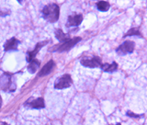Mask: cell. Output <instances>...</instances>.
<instances>
[{"label": "cell", "instance_id": "1", "mask_svg": "<svg viewBox=\"0 0 147 125\" xmlns=\"http://www.w3.org/2000/svg\"><path fill=\"white\" fill-rule=\"evenodd\" d=\"M41 12H42V16L46 20L51 23H54L59 18L60 8L58 7V5L52 3L45 6Z\"/></svg>", "mask_w": 147, "mask_h": 125}, {"label": "cell", "instance_id": "2", "mask_svg": "<svg viewBox=\"0 0 147 125\" xmlns=\"http://www.w3.org/2000/svg\"><path fill=\"white\" fill-rule=\"evenodd\" d=\"M0 89L5 92H13L16 90V83L10 74H4L0 76Z\"/></svg>", "mask_w": 147, "mask_h": 125}, {"label": "cell", "instance_id": "3", "mask_svg": "<svg viewBox=\"0 0 147 125\" xmlns=\"http://www.w3.org/2000/svg\"><path fill=\"white\" fill-rule=\"evenodd\" d=\"M135 49V43L131 41H125L123 43L117 48L116 52L119 55H126L129 53H133Z\"/></svg>", "mask_w": 147, "mask_h": 125}, {"label": "cell", "instance_id": "4", "mask_svg": "<svg viewBox=\"0 0 147 125\" xmlns=\"http://www.w3.org/2000/svg\"><path fill=\"white\" fill-rule=\"evenodd\" d=\"M81 41V38L79 37H75V38H72L70 40H68L65 43H61L59 46L54 48V51L55 52H58V53H62V52H67L69 51L71 48H73L74 46H75L78 41Z\"/></svg>", "mask_w": 147, "mask_h": 125}, {"label": "cell", "instance_id": "5", "mask_svg": "<svg viewBox=\"0 0 147 125\" xmlns=\"http://www.w3.org/2000/svg\"><path fill=\"white\" fill-rule=\"evenodd\" d=\"M72 85V78L70 75H63L61 77H59L57 81L55 82L54 87L56 89H67Z\"/></svg>", "mask_w": 147, "mask_h": 125}, {"label": "cell", "instance_id": "6", "mask_svg": "<svg viewBox=\"0 0 147 125\" xmlns=\"http://www.w3.org/2000/svg\"><path fill=\"white\" fill-rule=\"evenodd\" d=\"M81 64L86 67L94 68V67H100L102 66L101 59L99 57H92V58H83L81 60Z\"/></svg>", "mask_w": 147, "mask_h": 125}, {"label": "cell", "instance_id": "7", "mask_svg": "<svg viewBox=\"0 0 147 125\" xmlns=\"http://www.w3.org/2000/svg\"><path fill=\"white\" fill-rule=\"evenodd\" d=\"M83 20V16L81 14H73L68 17L67 20V27H74V26H78Z\"/></svg>", "mask_w": 147, "mask_h": 125}, {"label": "cell", "instance_id": "8", "mask_svg": "<svg viewBox=\"0 0 147 125\" xmlns=\"http://www.w3.org/2000/svg\"><path fill=\"white\" fill-rule=\"evenodd\" d=\"M46 43H48V41H42V43H37L36 47H35V49H34L33 51H31V52H28V53H27V61H28V62H31L32 60H34V59H35V56H36V54L38 53V52H39V50H40L41 47H43V46H44Z\"/></svg>", "mask_w": 147, "mask_h": 125}, {"label": "cell", "instance_id": "9", "mask_svg": "<svg viewBox=\"0 0 147 125\" xmlns=\"http://www.w3.org/2000/svg\"><path fill=\"white\" fill-rule=\"evenodd\" d=\"M20 44V41L17 40L16 38H12L8 40L4 45V50L5 51H17L18 46Z\"/></svg>", "mask_w": 147, "mask_h": 125}, {"label": "cell", "instance_id": "10", "mask_svg": "<svg viewBox=\"0 0 147 125\" xmlns=\"http://www.w3.org/2000/svg\"><path fill=\"white\" fill-rule=\"evenodd\" d=\"M26 106H29L32 109H42L45 107V104L42 98H38L32 101H28L26 102Z\"/></svg>", "mask_w": 147, "mask_h": 125}, {"label": "cell", "instance_id": "11", "mask_svg": "<svg viewBox=\"0 0 147 125\" xmlns=\"http://www.w3.org/2000/svg\"><path fill=\"white\" fill-rule=\"evenodd\" d=\"M54 66H55L54 62L53 61V60H51V61H49L42 68H41V70L40 71L38 76H44L49 75V74L53 71Z\"/></svg>", "mask_w": 147, "mask_h": 125}, {"label": "cell", "instance_id": "12", "mask_svg": "<svg viewBox=\"0 0 147 125\" xmlns=\"http://www.w3.org/2000/svg\"><path fill=\"white\" fill-rule=\"evenodd\" d=\"M101 69L104 72H108V73H112L117 71L118 69V64L116 62H113L112 64H102V66H100Z\"/></svg>", "mask_w": 147, "mask_h": 125}, {"label": "cell", "instance_id": "13", "mask_svg": "<svg viewBox=\"0 0 147 125\" xmlns=\"http://www.w3.org/2000/svg\"><path fill=\"white\" fill-rule=\"evenodd\" d=\"M55 36H56V38L61 41V43H65V41H67L68 40H70V38H69V35L64 33V32L61 30V29H58L56 30V31H55Z\"/></svg>", "mask_w": 147, "mask_h": 125}, {"label": "cell", "instance_id": "14", "mask_svg": "<svg viewBox=\"0 0 147 125\" xmlns=\"http://www.w3.org/2000/svg\"><path fill=\"white\" fill-rule=\"evenodd\" d=\"M39 66H40V62L37 61L36 59H34V60H32L31 62H30L29 66H28V71L30 74H34L37 71V69L39 68Z\"/></svg>", "mask_w": 147, "mask_h": 125}, {"label": "cell", "instance_id": "15", "mask_svg": "<svg viewBox=\"0 0 147 125\" xmlns=\"http://www.w3.org/2000/svg\"><path fill=\"white\" fill-rule=\"evenodd\" d=\"M109 3L107 2V1H99L96 3V7H98V9L99 11H108L109 8Z\"/></svg>", "mask_w": 147, "mask_h": 125}, {"label": "cell", "instance_id": "16", "mask_svg": "<svg viewBox=\"0 0 147 125\" xmlns=\"http://www.w3.org/2000/svg\"><path fill=\"white\" fill-rule=\"evenodd\" d=\"M134 35L142 37V34H141V32H140V30L138 29V28H132V29H131L125 35H124V37H127V36H134Z\"/></svg>", "mask_w": 147, "mask_h": 125}, {"label": "cell", "instance_id": "17", "mask_svg": "<svg viewBox=\"0 0 147 125\" xmlns=\"http://www.w3.org/2000/svg\"><path fill=\"white\" fill-rule=\"evenodd\" d=\"M127 115H128V116H130V117L136 118V119H138V118H140L141 116H142V115H136V114H134L133 112H131V111H128L127 112Z\"/></svg>", "mask_w": 147, "mask_h": 125}, {"label": "cell", "instance_id": "18", "mask_svg": "<svg viewBox=\"0 0 147 125\" xmlns=\"http://www.w3.org/2000/svg\"><path fill=\"white\" fill-rule=\"evenodd\" d=\"M0 125H8V124L6 122H0Z\"/></svg>", "mask_w": 147, "mask_h": 125}, {"label": "cell", "instance_id": "19", "mask_svg": "<svg viewBox=\"0 0 147 125\" xmlns=\"http://www.w3.org/2000/svg\"><path fill=\"white\" fill-rule=\"evenodd\" d=\"M1 104H2V99H1V98H0V107H1Z\"/></svg>", "mask_w": 147, "mask_h": 125}, {"label": "cell", "instance_id": "20", "mask_svg": "<svg viewBox=\"0 0 147 125\" xmlns=\"http://www.w3.org/2000/svg\"><path fill=\"white\" fill-rule=\"evenodd\" d=\"M115 125H121V123H118V124H115Z\"/></svg>", "mask_w": 147, "mask_h": 125}]
</instances>
